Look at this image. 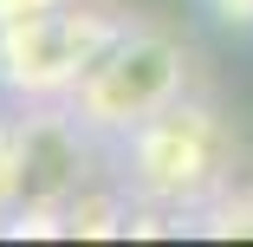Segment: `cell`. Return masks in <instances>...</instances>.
Segmentation results:
<instances>
[{"instance_id":"6da1fadb","label":"cell","mask_w":253,"mask_h":247,"mask_svg":"<svg viewBox=\"0 0 253 247\" xmlns=\"http://www.w3.org/2000/svg\"><path fill=\"white\" fill-rule=\"evenodd\" d=\"M240 143L227 117L201 98H175L169 111H156L143 130L124 137V176L130 195L149 208H201L234 182Z\"/></svg>"},{"instance_id":"7a4b0ae2","label":"cell","mask_w":253,"mask_h":247,"mask_svg":"<svg viewBox=\"0 0 253 247\" xmlns=\"http://www.w3.org/2000/svg\"><path fill=\"white\" fill-rule=\"evenodd\" d=\"M175 98H188V52L182 39H169L163 26H124L97 65L78 78V91L65 98L72 117L91 137H130L143 130L156 111H169Z\"/></svg>"},{"instance_id":"3957f363","label":"cell","mask_w":253,"mask_h":247,"mask_svg":"<svg viewBox=\"0 0 253 247\" xmlns=\"http://www.w3.org/2000/svg\"><path fill=\"white\" fill-rule=\"evenodd\" d=\"M124 26L130 20H117L97 0H59V7H39L0 26V91L26 98V104H52V98L65 104Z\"/></svg>"},{"instance_id":"277c9868","label":"cell","mask_w":253,"mask_h":247,"mask_svg":"<svg viewBox=\"0 0 253 247\" xmlns=\"http://www.w3.org/2000/svg\"><path fill=\"white\" fill-rule=\"evenodd\" d=\"M84 124L65 111H26L13 124V182H7V208L45 215L78 195L84 182Z\"/></svg>"},{"instance_id":"5b68a950","label":"cell","mask_w":253,"mask_h":247,"mask_svg":"<svg viewBox=\"0 0 253 247\" xmlns=\"http://www.w3.org/2000/svg\"><path fill=\"white\" fill-rule=\"evenodd\" d=\"M111 221H117V202H78L72 195V228L78 234H111Z\"/></svg>"},{"instance_id":"8992f818","label":"cell","mask_w":253,"mask_h":247,"mask_svg":"<svg viewBox=\"0 0 253 247\" xmlns=\"http://www.w3.org/2000/svg\"><path fill=\"white\" fill-rule=\"evenodd\" d=\"M208 13H214L227 33H253V0H208Z\"/></svg>"},{"instance_id":"52a82bcc","label":"cell","mask_w":253,"mask_h":247,"mask_svg":"<svg viewBox=\"0 0 253 247\" xmlns=\"http://www.w3.org/2000/svg\"><path fill=\"white\" fill-rule=\"evenodd\" d=\"M39 7H59V0H0V26H13V20L39 13Z\"/></svg>"}]
</instances>
